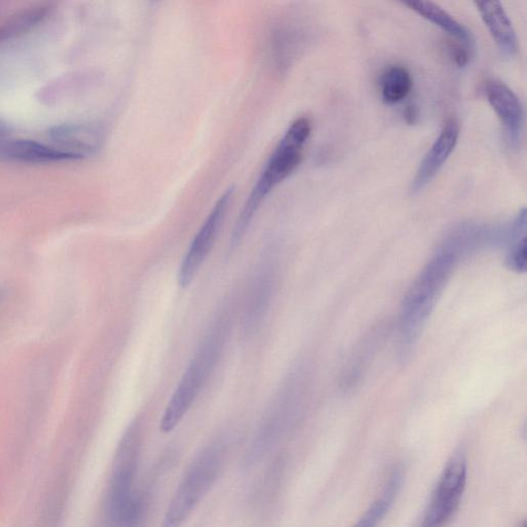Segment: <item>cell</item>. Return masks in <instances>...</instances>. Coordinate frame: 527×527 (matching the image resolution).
<instances>
[{"instance_id":"5","label":"cell","mask_w":527,"mask_h":527,"mask_svg":"<svg viewBox=\"0 0 527 527\" xmlns=\"http://www.w3.org/2000/svg\"><path fill=\"white\" fill-rule=\"evenodd\" d=\"M222 462V450L219 444L207 447L198 455L175 491L161 527H181L187 521L212 489Z\"/></svg>"},{"instance_id":"1","label":"cell","mask_w":527,"mask_h":527,"mask_svg":"<svg viewBox=\"0 0 527 527\" xmlns=\"http://www.w3.org/2000/svg\"><path fill=\"white\" fill-rule=\"evenodd\" d=\"M311 130H313V124L306 117L294 119L287 128L274 153L269 157L259 180L255 182L241 214H239L232 235H231V250L234 251L241 244L255 214H257L261 205L265 202L267 197L298 169L303 155H305Z\"/></svg>"},{"instance_id":"22","label":"cell","mask_w":527,"mask_h":527,"mask_svg":"<svg viewBox=\"0 0 527 527\" xmlns=\"http://www.w3.org/2000/svg\"><path fill=\"white\" fill-rule=\"evenodd\" d=\"M0 44H2V41H0Z\"/></svg>"},{"instance_id":"13","label":"cell","mask_w":527,"mask_h":527,"mask_svg":"<svg viewBox=\"0 0 527 527\" xmlns=\"http://www.w3.org/2000/svg\"><path fill=\"white\" fill-rule=\"evenodd\" d=\"M475 5L500 50L511 57L516 55L518 38L504 6L498 2H478Z\"/></svg>"},{"instance_id":"21","label":"cell","mask_w":527,"mask_h":527,"mask_svg":"<svg viewBox=\"0 0 527 527\" xmlns=\"http://www.w3.org/2000/svg\"><path fill=\"white\" fill-rule=\"evenodd\" d=\"M522 527H527L525 522L523 523Z\"/></svg>"},{"instance_id":"7","label":"cell","mask_w":527,"mask_h":527,"mask_svg":"<svg viewBox=\"0 0 527 527\" xmlns=\"http://www.w3.org/2000/svg\"><path fill=\"white\" fill-rule=\"evenodd\" d=\"M233 191L232 188L228 189L218 199L209 217L206 218L193 241H191L185 257L181 261L178 274V283L182 289H186L193 283L207 257H209L214 243L217 241L223 221H225L231 201H232Z\"/></svg>"},{"instance_id":"18","label":"cell","mask_w":527,"mask_h":527,"mask_svg":"<svg viewBox=\"0 0 527 527\" xmlns=\"http://www.w3.org/2000/svg\"><path fill=\"white\" fill-rule=\"evenodd\" d=\"M401 476L395 475L387 486V489L381 494V497L373 502L367 512L358 519V522L353 527H377L383 518L387 516L389 509L394 504L398 487H400Z\"/></svg>"},{"instance_id":"16","label":"cell","mask_w":527,"mask_h":527,"mask_svg":"<svg viewBox=\"0 0 527 527\" xmlns=\"http://www.w3.org/2000/svg\"><path fill=\"white\" fill-rule=\"evenodd\" d=\"M50 11L51 5H42L14 16V17L0 26V37L5 42L7 39L27 34L31 29L36 27L39 23H42Z\"/></svg>"},{"instance_id":"8","label":"cell","mask_w":527,"mask_h":527,"mask_svg":"<svg viewBox=\"0 0 527 527\" xmlns=\"http://www.w3.org/2000/svg\"><path fill=\"white\" fill-rule=\"evenodd\" d=\"M273 255H266L255 269L245 295L243 329L246 336L259 330L269 313L277 285Z\"/></svg>"},{"instance_id":"6","label":"cell","mask_w":527,"mask_h":527,"mask_svg":"<svg viewBox=\"0 0 527 527\" xmlns=\"http://www.w3.org/2000/svg\"><path fill=\"white\" fill-rule=\"evenodd\" d=\"M467 481V458L464 452L459 451L447 462L418 527H445L449 524L464 497Z\"/></svg>"},{"instance_id":"12","label":"cell","mask_w":527,"mask_h":527,"mask_svg":"<svg viewBox=\"0 0 527 527\" xmlns=\"http://www.w3.org/2000/svg\"><path fill=\"white\" fill-rule=\"evenodd\" d=\"M0 156L10 161L23 163H55L81 160L57 147L28 140H18L5 143L0 148Z\"/></svg>"},{"instance_id":"10","label":"cell","mask_w":527,"mask_h":527,"mask_svg":"<svg viewBox=\"0 0 527 527\" xmlns=\"http://www.w3.org/2000/svg\"><path fill=\"white\" fill-rule=\"evenodd\" d=\"M460 138V124L455 119H450L443 127L442 131L434 141L432 147L423 158L411 183L413 194L425 189L436 175L440 172L450 159Z\"/></svg>"},{"instance_id":"14","label":"cell","mask_w":527,"mask_h":527,"mask_svg":"<svg viewBox=\"0 0 527 527\" xmlns=\"http://www.w3.org/2000/svg\"><path fill=\"white\" fill-rule=\"evenodd\" d=\"M410 10L421 16L434 26L442 29L447 35L461 45L472 49L474 37L464 24L455 19L452 15L442 9L441 6L430 2H410L405 3Z\"/></svg>"},{"instance_id":"17","label":"cell","mask_w":527,"mask_h":527,"mask_svg":"<svg viewBox=\"0 0 527 527\" xmlns=\"http://www.w3.org/2000/svg\"><path fill=\"white\" fill-rule=\"evenodd\" d=\"M510 251L507 263L511 269L522 274L526 270V212L523 209L509 233Z\"/></svg>"},{"instance_id":"20","label":"cell","mask_w":527,"mask_h":527,"mask_svg":"<svg viewBox=\"0 0 527 527\" xmlns=\"http://www.w3.org/2000/svg\"><path fill=\"white\" fill-rule=\"evenodd\" d=\"M5 133V128L2 124H0V137Z\"/></svg>"},{"instance_id":"4","label":"cell","mask_w":527,"mask_h":527,"mask_svg":"<svg viewBox=\"0 0 527 527\" xmlns=\"http://www.w3.org/2000/svg\"><path fill=\"white\" fill-rule=\"evenodd\" d=\"M140 446V423L135 420L119 444L107 501L108 521L111 527H138L143 504L134 491L138 454Z\"/></svg>"},{"instance_id":"11","label":"cell","mask_w":527,"mask_h":527,"mask_svg":"<svg viewBox=\"0 0 527 527\" xmlns=\"http://www.w3.org/2000/svg\"><path fill=\"white\" fill-rule=\"evenodd\" d=\"M47 138L57 148L78 156H91L99 148L100 135L95 128L82 124H62L47 131Z\"/></svg>"},{"instance_id":"9","label":"cell","mask_w":527,"mask_h":527,"mask_svg":"<svg viewBox=\"0 0 527 527\" xmlns=\"http://www.w3.org/2000/svg\"><path fill=\"white\" fill-rule=\"evenodd\" d=\"M485 94L487 101L504 126L511 145L517 148L522 140L524 124V110L521 99L509 86L498 79H491L486 83Z\"/></svg>"},{"instance_id":"2","label":"cell","mask_w":527,"mask_h":527,"mask_svg":"<svg viewBox=\"0 0 527 527\" xmlns=\"http://www.w3.org/2000/svg\"><path fill=\"white\" fill-rule=\"evenodd\" d=\"M462 254L460 247L447 237L428 263L407 294L400 319V346L404 356L418 338L423 326L435 306L439 294Z\"/></svg>"},{"instance_id":"3","label":"cell","mask_w":527,"mask_h":527,"mask_svg":"<svg viewBox=\"0 0 527 527\" xmlns=\"http://www.w3.org/2000/svg\"><path fill=\"white\" fill-rule=\"evenodd\" d=\"M230 329L229 315L217 318L191 357L163 414L160 429L171 433L194 405L218 365L225 348Z\"/></svg>"},{"instance_id":"19","label":"cell","mask_w":527,"mask_h":527,"mask_svg":"<svg viewBox=\"0 0 527 527\" xmlns=\"http://www.w3.org/2000/svg\"><path fill=\"white\" fill-rule=\"evenodd\" d=\"M470 51L469 47L457 42L450 46L451 58L460 67H466L469 63Z\"/></svg>"},{"instance_id":"15","label":"cell","mask_w":527,"mask_h":527,"mask_svg":"<svg viewBox=\"0 0 527 527\" xmlns=\"http://www.w3.org/2000/svg\"><path fill=\"white\" fill-rule=\"evenodd\" d=\"M413 78L410 71L402 66H391L380 78V94L383 102L395 106L402 102L412 91Z\"/></svg>"}]
</instances>
